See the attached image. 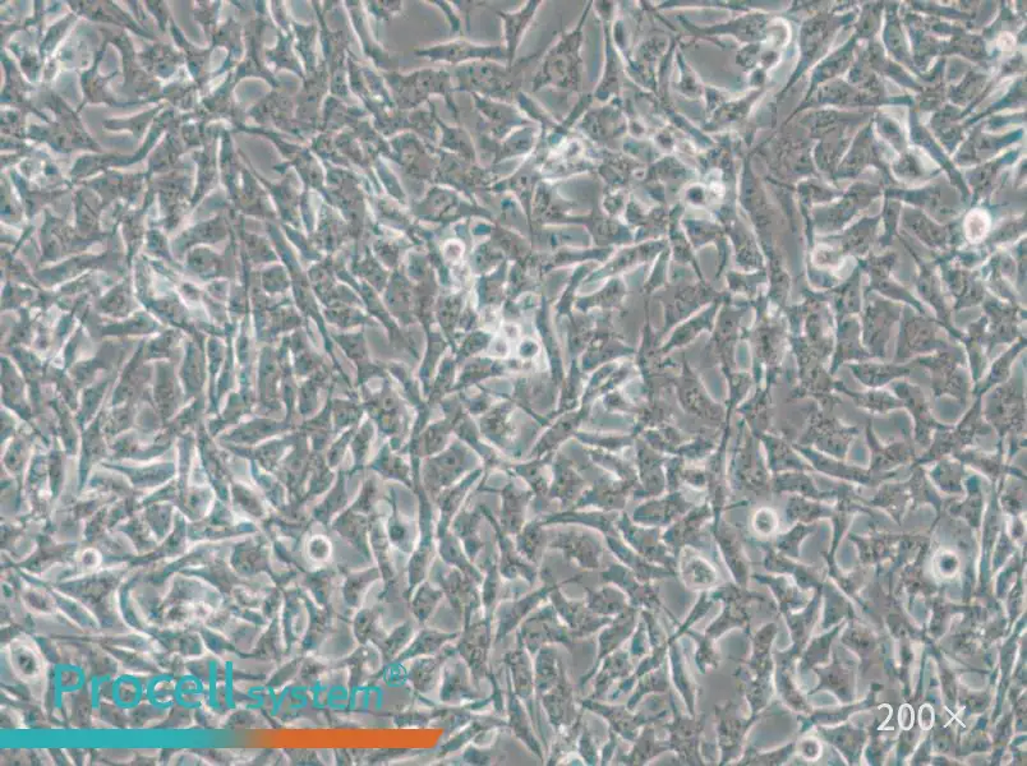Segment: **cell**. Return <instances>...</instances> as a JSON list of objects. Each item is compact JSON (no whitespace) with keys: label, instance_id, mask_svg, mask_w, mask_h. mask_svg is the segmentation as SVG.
<instances>
[{"label":"cell","instance_id":"cell-22","mask_svg":"<svg viewBox=\"0 0 1027 766\" xmlns=\"http://www.w3.org/2000/svg\"><path fill=\"white\" fill-rule=\"evenodd\" d=\"M634 687V694L632 698L629 699L628 703H626V706H628L630 710L637 709V705L640 703V700H642L646 695L669 692L670 681L669 676H667L666 663L660 668L655 669V671L648 672L647 675L640 677Z\"/></svg>","mask_w":1027,"mask_h":766},{"label":"cell","instance_id":"cell-10","mask_svg":"<svg viewBox=\"0 0 1027 766\" xmlns=\"http://www.w3.org/2000/svg\"><path fill=\"white\" fill-rule=\"evenodd\" d=\"M709 597H711L715 602L720 601L725 604L721 615L718 616L715 621H712L711 624L707 626L706 632H704V635H706L707 638L716 641L718 638H721L723 634H726L727 631L743 624L745 620V612L743 608L745 597L743 593L740 592L738 586L732 584L720 586V588L716 586L712 592H709Z\"/></svg>","mask_w":1027,"mask_h":766},{"label":"cell","instance_id":"cell-25","mask_svg":"<svg viewBox=\"0 0 1027 766\" xmlns=\"http://www.w3.org/2000/svg\"><path fill=\"white\" fill-rule=\"evenodd\" d=\"M638 629L634 631L632 646H630V657L635 659H642L651 652V644H649L648 631L646 622L643 620L639 622Z\"/></svg>","mask_w":1027,"mask_h":766},{"label":"cell","instance_id":"cell-11","mask_svg":"<svg viewBox=\"0 0 1027 766\" xmlns=\"http://www.w3.org/2000/svg\"><path fill=\"white\" fill-rule=\"evenodd\" d=\"M715 713L717 749L721 751L720 765H726L738 754L748 723L739 719L736 706L732 703L716 705Z\"/></svg>","mask_w":1027,"mask_h":766},{"label":"cell","instance_id":"cell-2","mask_svg":"<svg viewBox=\"0 0 1027 766\" xmlns=\"http://www.w3.org/2000/svg\"><path fill=\"white\" fill-rule=\"evenodd\" d=\"M580 708L589 710L594 714L600 715L603 719H606L607 723L610 724V731L614 732L617 737L621 740L633 744L637 740L640 731L647 724H655L665 721L667 717V710L662 709L655 715H649L643 712L635 713V710H630L628 706H616L603 704L600 700L584 699L579 701Z\"/></svg>","mask_w":1027,"mask_h":766},{"label":"cell","instance_id":"cell-5","mask_svg":"<svg viewBox=\"0 0 1027 766\" xmlns=\"http://www.w3.org/2000/svg\"><path fill=\"white\" fill-rule=\"evenodd\" d=\"M548 548L563 552L564 560L568 564H575L586 571L600 569L606 551L600 539L578 530L560 533Z\"/></svg>","mask_w":1027,"mask_h":766},{"label":"cell","instance_id":"cell-15","mask_svg":"<svg viewBox=\"0 0 1027 766\" xmlns=\"http://www.w3.org/2000/svg\"><path fill=\"white\" fill-rule=\"evenodd\" d=\"M600 672L594 681L593 692L588 699L601 700L617 681H624L633 675L635 667L630 653L623 649L607 655L601 663Z\"/></svg>","mask_w":1027,"mask_h":766},{"label":"cell","instance_id":"cell-24","mask_svg":"<svg viewBox=\"0 0 1027 766\" xmlns=\"http://www.w3.org/2000/svg\"><path fill=\"white\" fill-rule=\"evenodd\" d=\"M577 752L584 760V765H601V750L598 749L587 723H584L582 733H580Z\"/></svg>","mask_w":1027,"mask_h":766},{"label":"cell","instance_id":"cell-6","mask_svg":"<svg viewBox=\"0 0 1027 766\" xmlns=\"http://www.w3.org/2000/svg\"><path fill=\"white\" fill-rule=\"evenodd\" d=\"M561 585L552 590L548 598H550L552 606L556 609L557 615L573 632L575 639L587 638V636L594 634V632L609 625L614 620L611 617L594 615L593 612L589 611L584 599L583 601H570L561 592Z\"/></svg>","mask_w":1027,"mask_h":766},{"label":"cell","instance_id":"cell-14","mask_svg":"<svg viewBox=\"0 0 1027 766\" xmlns=\"http://www.w3.org/2000/svg\"><path fill=\"white\" fill-rule=\"evenodd\" d=\"M684 556H679L678 578L683 581L686 588L708 592L709 589L718 586V571L716 567L706 558L690 553L689 548L681 551Z\"/></svg>","mask_w":1027,"mask_h":766},{"label":"cell","instance_id":"cell-9","mask_svg":"<svg viewBox=\"0 0 1027 766\" xmlns=\"http://www.w3.org/2000/svg\"><path fill=\"white\" fill-rule=\"evenodd\" d=\"M543 706H545L548 722L551 726L559 731L561 728L569 727L579 717L580 712L583 708L577 710L575 705V691L573 685L568 677V673L565 672L561 675L560 680L552 689L545 692L540 696Z\"/></svg>","mask_w":1027,"mask_h":766},{"label":"cell","instance_id":"cell-20","mask_svg":"<svg viewBox=\"0 0 1027 766\" xmlns=\"http://www.w3.org/2000/svg\"><path fill=\"white\" fill-rule=\"evenodd\" d=\"M584 712H586V710L583 709L582 712H580L577 721L571 724V726L561 728L559 731H556L554 747H552V750L550 751V758L547 760V765H559L560 761H563L568 758L570 754L577 751L579 736L580 733H582L584 723H586L584 722Z\"/></svg>","mask_w":1027,"mask_h":766},{"label":"cell","instance_id":"cell-13","mask_svg":"<svg viewBox=\"0 0 1027 766\" xmlns=\"http://www.w3.org/2000/svg\"><path fill=\"white\" fill-rule=\"evenodd\" d=\"M607 546L617 557L620 564L628 567L643 583H655L657 580L678 578V572L651 564L646 558L633 551L628 544L621 541L619 537H607Z\"/></svg>","mask_w":1027,"mask_h":766},{"label":"cell","instance_id":"cell-4","mask_svg":"<svg viewBox=\"0 0 1027 766\" xmlns=\"http://www.w3.org/2000/svg\"><path fill=\"white\" fill-rule=\"evenodd\" d=\"M601 580L603 583L615 585L623 590L628 597L630 607L638 609L639 612L642 609L657 613L663 611L670 616L671 621L676 622L674 615L663 606L655 583H643L620 562L619 564H610L605 571H602Z\"/></svg>","mask_w":1027,"mask_h":766},{"label":"cell","instance_id":"cell-19","mask_svg":"<svg viewBox=\"0 0 1027 766\" xmlns=\"http://www.w3.org/2000/svg\"><path fill=\"white\" fill-rule=\"evenodd\" d=\"M715 537L718 548H720L723 560L731 570V574L740 585H745L746 567L743 558V549L736 542L735 535L730 530H715Z\"/></svg>","mask_w":1027,"mask_h":766},{"label":"cell","instance_id":"cell-7","mask_svg":"<svg viewBox=\"0 0 1027 766\" xmlns=\"http://www.w3.org/2000/svg\"><path fill=\"white\" fill-rule=\"evenodd\" d=\"M624 534L625 543L628 544L638 555L646 558L653 565L666 567L671 571L678 572V558L670 551V548L662 542L657 530L637 528L629 523H621L619 526Z\"/></svg>","mask_w":1027,"mask_h":766},{"label":"cell","instance_id":"cell-21","mask_svg":"<svg viewBox=\"0 0 1027 766\" xmlns=\"http://www.w3.org/2000/svg\"><path fill=\"white\" fill-rule=\"evenodd\" d=\"M511 664H513V673L515 678V687L520 698L524 699L528 703L529 712H531L532 718L534 719V706L533 696L536 692V686H534V671L531 667V663L528 661L527 654L524 650H518L517 653L511 654Z\"/></svg>","mask_w":1027,"mask_h":766},{"label":"cell","instance_id":"cell-18","mask_svg":"<svg viewBox=\"0 0 1027 766\" xmlns=\"http://www.w3.org/2000/svg\"><path fill=\"white\" fill-rule=\"evenodd\" d=\"M536 666H534V686L538 696L545 694L552 689L565 672L563 661H561L557 650L551 646H543L538 650Z\"/></svg>","mask_w":1027,"mask_h":766},{"label":"cell","instance_id":"cell-23","mask_svg":"<svg viewBox=\"0 0 1027 766\" xmlns=\"http://www.w3.org/2000/svg\"><path fill=\"white\" fill-rule=\"evenodd\" d=\"M690 639H693L697 643V652H695V664L702 675H706L709 671H713L720 667L721 655L716 649V641L707 638L706 635L698 634V632L692 629L686 631V634Z\"/></svg>","mask_w":1027,"mask_h":766},{"label":"cell","instance_id":"cell-16","mask_svg":"<svg viewBox=\"0 0 1027 766\" xmlns=\"http://www.w3.org/2000/svg\"><path fill=\"white\" fill-rule=\"evenodd\" d=\"M633 749L630 750L629 754H620L619 763L621 765H646L649 760L657 758L663 754V752L671 751L669 742L658 741L656 737V729L653 724H647L640 731L637 740L633 742Z\"/></svg>","mask_w":1027,"mask_h":766},{"label":"cell","instance_id":"cell-17","mask_svg":"<svg viewBox=\"0 0 1027 766\" xmlns=\"http://www.w3.org/2000/svg\"><path fill=\"white\" fill-rule=\"evenodd\" d=\"M587 592L586 601L589 611L601 617L614 618L630 607L628 597L623 590L615 586H603L601 589L592 590L584 588Z\"/></svg>","mask_w":1027,"mask_h":766},{"label":"cell","instance_id":"cell-3","mask_svg":"<svg viewBox=\"0 0 1027 766\" xmlns=\"http://www.w3.org/2000/svg\"><path fill=\"white\" fill-rule=\"evenodd\" d=\"M523 643L529 652L536 653L548 644H563L571 652L575 648L573 632L557 615L552 604H547L525 621L522 629Z\"/></svg>","mask_w":1027,"mask_h":766},{"label":"cell","instance_id":"cell-1","mask_svg":"<svg viewBox=\"0 0 1027 766\" xmlns=\"http://www.w3.org/2000/svg\"><path fill=\"white\" fill-rule=\"evenodd\" d=\"M672 719L662 724V728L669 731V745L674 751L680 764L683 765H707L703 758L702 736L706 726L707 713L699 715L681 714L675 704L674 695L669 691Z\"/></svg>","mask_w":1027,"mask_h":766},{"label":"cell","instance_id":"cell-12","mask_svg":"<svg viewBox=\"0 0 1027 766\" xmlns=\"http://www.w3.org/2000/svg\"><path fill=\"white\" fill-rule=\"evenodd\" d=\"M667 657H669L671 678L676 689L679 690L681 698H683L686 708L689 710V714L697 715L695 709H697L700 686L694 680L692 672H690L689 664L686 662L685 650L680 639L670 636Z\"/></svg>","mask_w":1027,"mask_h":766},{"label":"cell","instance_id":"cell-8","mask_svg":"<svg viewBox=\"0 0 1027 766\" xmlns=\"http://www.w3.org/2000/svg\"><path fill=\"white\" fill-rule=\"evenodd\" d=\"M638 615V609L629 607L626 611L614 617V620H612L609 625L605 626V629H603L600 634V638H598V643H600V645H598L596 661H594L593 666L589 669L587 675L580 678V687H584V685H586L587 682L596 675L598 668H600L603 659H605L607 655L616 652V650L634 634V631L637 630L638 626Z\"/></svg>","mask_w":1027,"mask_h":766}]
</instances>
